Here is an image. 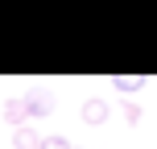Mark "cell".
<instances>
[{
	"label": "cell",
	"mask_w": 157,
	"mask_h": 149,
	"mask_svg": "<svg viewBox=\"0 0 157 149\" xmlns=\"http://www.w3.org/2000/svg\"><path fill=\"white\" fill-rule=\"evenodd\" d=\"M108 116H112L108 100H87V104H83V124L99 128V124H108Z\"/></svg>",
	"instance_id": "1"
},
{
	"label": "cell",
	"mask_w": 157,
	"mask_h": 149,
	"mask_svg": "<svg viewBox=\"0 0 157 149\" xmlns=\"http://www.w3.org/2000/svg\"><path fill=\"white\" fill-rule=\"evenodd\" d=\"M37 145H41V137H37V128H33V124L13 128V149H37Z\"/></svg>",
	"instance_id": "2"
},
{
	"label": "cell",
	"mask_w": 157,
	"mask_h": 149,
	"mask_svg": "<svg viewBox=\"0 0 157 149\" xmlns=\"http://www.w3.org/2000/svg\"><path fill=\"white\" fill-rule=\"evenodd\" d=\"M4 120H8L13 128H21L25 120H29V108H25V100H8V104H4Z\"/></svg>",
	"instance_id": "3"
},
{
	"label": "cell",
	"mask_w": 157,
	"mask_h": 149,
	"mask_svg": "<svg viewBox=\"0 0 157 149\" xmlns=\"http://www.w3.org/2000/svg\"><path fill=\"white\" fill-rule=\"evenodd\" d=\"M25 108H29V116H50V100L46 95H25Z\"/></svg>",
	"instance_id": "4"
},
{
	"label": "cell",
	"mask_w": 157,
	"mask_h": 149,
	"mask_svg": "<svg viewBox=\"0 0 157 149\" xmlns=\"http://www.w3.org/2000/svg\"><path fill=\"white\" fill-rule=\"evenodd\" d=\"M120 112H124V120H128V124H141V116H145L136 100H124V104H120Z\"/></svg>",
	"instance_id": "5"
},
{
	"label": "cell",
	"mask_w": 157,
	"mask_h": 149,
	"mask_svg": "<svg viewBox=\"0 0 157 149\" xmlns=\"http://www.w3.org/2000/svg\"><path fill=\"white\" fill-rule=\"evenodd\" d=\"M112 87H116V91H136V87H145V79H124V75H116Z\"/></svg>",
	"instance_id": "6"
},
{
	"label": "cell",
	"mask_w": 157,
	"mask_h": 149,
	"mask_svg": "<svg viewBox=\"0 0 157 149\" xmlns=\"http://www.w3.org/2000/svg\"><path fill=\"white\" fill-rule=\"evenodd\" d=\"M37 149H75L71 141H66V137H41V145Z\"/></svg>",
	"instance_id": "7"
}]
</instances>
